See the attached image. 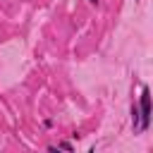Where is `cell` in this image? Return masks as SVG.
<instances>
[{"label": "cell", "mask_w": 153, "mask_h": 153, "mask_svg": "<svg viewBox=\"0 0 153 153\" xmlns=\"http://www.w3.org/2000/svg\"><path fill=\"white\" fill-rule=\"evenodd\" d=\"M148 124H151V91L148 86H143L139 98V131H146Z\"/></svg>", "instance_id": "1"}, {"label": "cell", "mask_w": 153, "mask_h": 153, "mask_svg": "<svg viewBox=\"0 0 153 153\" xmlns=\"http://www.w3.org/2000/svg\"><path fill=\"white\" fill-rule=\"evenodd\" d=\"M131 124H134V129H139V105L136 103L131 105Z\"/></svg>", "instance_id": "2"}, {"label": "cell", "mask_w": 153, "mask_h": 153, "mask_svg": "<svg viewBox=\"0 0 153 153\" xmlns=\"http://www.w3.org/2000/svg\"><path fill=\"white\" fill-rule=\"evenodd\" d=\"M57 148H65V151H72V143H69V141H62V143H60Z\"/></svg>", "instance_id": "3"}, {"label": "cell", "mask_w": 153, "mask_h": 153, "mask_svg": "<svg viewBox=\"0 0 153 153\" xmlns=\"http://www.w3.org/2000/svg\"><path fill=\"white\" fill-rule=\"evenodd\" d=\"M88 2H91V5H98V0H88Z\"/></svg>", "instance_id": "4"}]
</instances>
